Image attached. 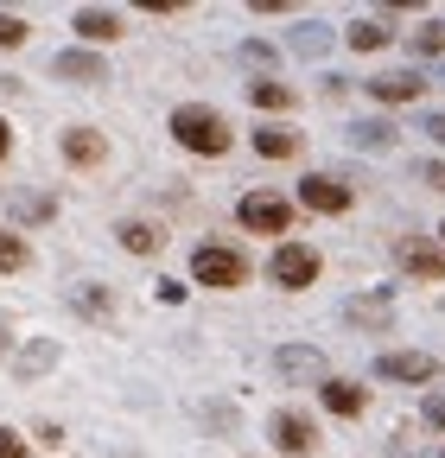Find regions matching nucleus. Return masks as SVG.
Wrapping results in <instances>:
<instances>
[{
	"label": "nucleus",
	"mask_w": 445,
	"mask_h": 458,
	"mask_svg": "<svg viewBox=\"0 0 445 458\" xmlns=\"http://www.w3.org/2000/svg\"><path fill=\"white\" fill-rule=\"evenodd\" d=\"M318 401H324V408L338 414V420H357L369 394H363L357 382H344V376H324V382H318Z\"/></svg>",
	"instance_id": "nucleus-8"
},
{
	"label": "nucleus",
	"mask_w": 445,
	"mask_h": 458,
	"mask_svg": "<svg viewBox=\"0 0 445 458\" xmlns=\"http://www.w3.org/2000/svg\"><path fill=\"white\" fill-rule=\"evenodd\" d=\"M77 32L89 45H108V38H122V20L108 13V7H77Z\"/></svg>",
	"instance_id": "nucleus-13"
},
{
	"label": "nucleus",
	"mask_w": 445,
	"mask_h": 458,
	"mask_svg": "<svg viewBox=\"0 0 445 458\" xmlns=\"http://www.w3.org/2000/svg\"><path fill=\"white\" fill-rule=\"evenodd\" d=\"M375 376H388V382H432L439 363H432L426 351H382V357H375Z\"/></svg>",
	"instance_id": "nucleus-5"
},
{
	"label": "nucleus",
	"mask_w": 445,
	"mask_h": 458,
	"mask_svg": "<svg viewBox=\"0 0 445 458\" xmlns=\"http://www.w3.org/2000/svg\"><path fill=\"white\" fill-rule=\"evenodd\" d=\"M191 280L197 286H242L248 280V255L230 242H197L191 249Z\"/></svg>",
	"instance_id": "nucleus-2"
},
{
	"label": "nucleus",
	"mask_w": 445,
	"mask_h": 458,
	"mask_svg": "<svg viewBox=\"0 0 445 458\" xmlns=\"http://www.w3.org/2000/svg\"><path fill=\"white\" fill-rule=\"evenodd\" d=\"M0 458H26V439L13 427H0Z\"/></svg>",
	"instance_id": "nucleus-24"
},
{
	"label": "nucleus",
	"mask_w": 445,
	"mask_h": 458,
	"mask_svg": "<svg viewBox=\"0 0 445 458\" xmlns=\"http://www.w3.org/2000/svg\"><path fill=\"white\" fill-rule=\"evenodd\" d=\"M299 204L318 210V216H338V210H350V185H338V179H324V172H312V179L299 185Z\"/></svg>",
	"instance_id": "nucleus-7"
},
{
	"label": "nucleus",
	"mask_w": 445,
	"mask_h": 458,
	"mask_svg": "<svg viewBox=\"0 0 445 458\" xmlns=\"http://www.w3.org/2000/svg\"><path fill=\"white\" fill-rule=\"evenodd\" d=\"M0 351H7V325H0Z\"/></svg>",
	"instance_id": "nucleus-30"
},
{
	"label": "nucleus",
	"mask_w": 445,
	"mask_h": 458,
	"mask_svg": "<svg viewBox=\"0 0 445 458\" xmlns=\"http://www.w3.org/2000/svg\"><path fill=\"white\" fill-rule=\"evenodd\" d=\"M242 229H255V236H287V223H293V204L287 198H273V191H248L236 204Z\"/></svg>",
	"instance_id": "nucleus-3"
},
{
	"label": "nucleus",
	"mask_w": 445,
	"mask_h": 458,
	"mask_svg": "<svg viewBox=\"0 0 445 458\" xmlns=\"http://www.w3.org/2000/svg\"><path fill=\"white\" fill-rule=\"evenodd\" d=\"M255 153H261V159H287V153H299V134H287V128H255Z\"/></svg>",
	"instance_id": "nucleus-14"
},
{
	"label": "nucleus",
	"mask_w": 445,
	"mask_h": 458,
	"mask_svg": "<svg viewBox=\"0 0 445 458\" xmlns=\"http://www.w3.org/2000/svg\"><path fill=\"white\" fill-rule=\"evenodd\" d=\"M369 96H375V102H414V96H420V77H414V71H388V77H369Z\"/></svg>",
	"instance_id": "nucleus-12"
},
{
	"label": "nucleus",
	"mask_w": 445,
	"mask_h": 458,
	"mask_svg": "<svg viewBox=\"0 0 445 458\" xmlns=\"http://www.w3.org/2000/svg\"><path fill=\"white\" fill-rule=\"evenodd\" d=\"M439 458H445V452H439Z\"/></svg>",
	"instance_id": "nucleus-32"
},
{
	"label": "nucleus",
	"mask_w": 445,
	"mask_h": 458,
	"mask_svg": "<svg viewBox=\"0 0 445 458\" xmlns=\"http://www.w3.org/2000/svg\"><path fill=\"white\" fill-rule=\"evenodd\" d=\"M439 236H445V229H439Z\"/></svg>",
	"instance_id": "nucleus-31"
},
{
	"label": "nucleus",
	"mask_w": 445,
	"mask_h": 458,
	"mask_svg": "<svg viewBox=\"0 0 445 458\" xmlns=\"http://www.w3.org/2000/svg\"><path fill=\"white\" fill-rule=\"evenodd\" d=\"M7 153H13V128H7V122H0V159H7Z\"/></svg>",
	"instance_id": "nucleus-29"
},
{
	"label": "nucleus",
	"mask_w": 445,
	"mask_h": 458,
	"mask_svg": "<svg viewBox=\"0 0 445 458\" xmlns=\"http://www.w3.org/2000/svg\"><path fill=\"white\" fill-rule=\"evenodd\" d=\"M388 38H395V32H388L382 20H357V26H350V45H357V51H382Z\"/></svg>",
	"instance_id": "nucleus-17"
},
{
	"label": "nucleus",
	"mask_w": 445,
	"mask_h": 458,
	"mask_svg": "<svg viewBox=\"0 0 445 458\" xmlns=\"http://www.w3.org/2000/svg\"><path fill=\"white\" fill-rule=\"evenodd\" d=\"M350 134H357V147H388V140H395V128H388V122H357Z\"/></svg>",
	"instance_id": "nucleus-21"
},
{
	"label": "nucleus",
	"mask_w": 445,
	"mask_h": 458,
	"mask_svg": "<svg viewBox=\"0 0 445 458\" xmlns=\"http://www.w3.org/2000/svg\"><path fill=\"white\" fill-rule=\"evenodd\" d=\"M401 267L420 274V280H445V249H426V242H401Z\"/></svg>",
	"instance_id": "nucleus-11"
},
{
	"label": "nucleus",
	"mask_w": 445,
	"mask_h": 458,
	"mask_svg": "<svg viewBox=\"0 0 445 458\" xmlns=\"http://www.w3.org/2000/svg\"><path fill=\"white\" fill-rule=\"evenodd\" d=\"M51 77H71V83H102L108 71H102V57H96V51H58V57H51Z\"/></svg>",
	"instance_id": "nucleus-9"
},
{
	"label": "nucleus",
	"mask_w": 445,
	"mask_h": 458,
	"mask_svg": "<svg viewBox=\"0 0 445 458\" xmlns=\"http://www.w3.org/2000/svg\"><path fill=\"white\" fill-rule=\"evenodd\" d=\"M420 179H426L432 191H445V165H439V159H426V165H420Z\"/></svg>",
	"instance_id": "nucleus-26"
},
{
	"label": "nucleus",
	"mask_w": 445,
	"mask_h": 458,
	"mask_svg": "<svg viewBox=\"0 0 445 458\" xmlns=\"http://www.w3.org/2000/svg\"><path fill=\"white\" fill-rule=\"evenodd\" d=\"M281 369H287V376H318L324 357H318V351H281Z\"/></svg>",
	"instance_id": "nucleus-19"
},
{
	"label": "nucleus",
	"mask_w": 445,
	"mask_h": 458,
	"mask_svg": "<svg viewBox=\"0 0 445 458\" xmlns=\"http://www.w3.org/2000/svg\"><path fill=\"white\" fill-rule=\"evenodd\" d=\"M267 274H273V286L299 293V286L318 280V249H306V242H281V249H273V261H267Z\"/></svg>",
	"instance_id": "nucleus-4"
},
{
	"label": "nucleus",
	"mask_w": 445,
	"mask_h": 458,
	"mask_svg": "<svg viewBox=\"0 0 445 458\" xmlns=\"http://www.w3.org/2000/svg\"><path fill=\"white\" fill-rule=\"evenodd\" d=\"M115 236H122L128 255H153V249H159V229H153V223H122Z\"/></svg>",
	"instance_id": "nucleus-15"
},
{
	"label": "nucleus",
	"mask_w": 445,
	"mask_h": 458,
	"mask_svg": "<svg viewBox=\"0 0 445 458\" xmlns=\"http://www.w3.org/2000/svg\"><path fill=\"white\" fill-rule=\"evenodd\" d=\"M420 134H432V140L445 147V114H426V122H420Z\"/></svg>",
	"instance_id": "nucleus-27"
},
{
	"label": "nucleus",
	"mask_w": 445,
	"mask_h": 458,
	"mask_svg": "<svg viewBox=\"0 0 445 458\" xmlns=\"http://www.w3.org/2000/svg\"><path fill=\"white\" fill-rule=\"evenodd\" d=\"M172 140L185 153L216 159V153H230V122H222L216 108H204V102H185V108H172Z\"/></svg>",
	"instance_id": "nucleus-1"
},
{
	"label": "nucleus",
	"mask_w": 445,
	"mask_h": 458,
	"mask_svg": "<svg viewBox=\"0 0 445 458\" xmlns=\"http://www.w3.org/2000/svg\"><path fill=\"white\" fill-rule=\"evenodd\" d=\"M293 51L318 57V51H324V26H299V32H293Z\"/></svg>",
	"instance_id": "nucleus-22"
},
{
	"label": "nucleus",
	"mask_w": 445,
	"mask_h": 458,
	"mask_svg": "<svg viewBox=\"0 0 445 458\" xmlns=\"http://www.w3.org/2000/svg\"><path fill=\"white\" fill-rule=\"evenodd\" d=\"M0 45H7V51L26 45V20H20V13H0Z\"/></svg>",
	"instance_id": "nucleus-23"
},
{
	"label": "nucleus",
	"mask_w": 445,
	"mask_h": 458,
	"mask_svg": "<svg viewBox=\"0 0 445 458\" xmlns=\"http://www.w3.org/2000/svg\"><path fill=\"white\" fill-rule=\"evenodd\" d=\"M102 153H108V140H102L96 128H71V134H64V159H71V165H102Z\"/></svg>",
	"instance_id": "nucleus-10"
},
{
	"label": "nucleus",
	"mask_w": 445,
	"mask_h": 458,
	"mask_svg": "<svg viewBox=\"0 0 445 458\" xmlns=\"http://www.w3.org/2000/svg\"><path fill=\"white\" fill-rule=\"evenodd\" d=\"M20 267H26V242L13 229H0V274H20Z\"/></svg>",
	"instance_id": "nucleus-18"
},
{
	"label": "nucleus",
	"mask_w": 445,
	"mask_h": 458,
	"mask_svg": "<svg viewBox=\"0 0 445 458\" xmlns=\"http://www.w3.org/2000/svg\"><path fill=\"white\" fill-rule=\"evenodd\" d=\"M350 318H357V325H382V318H388V293H375V300H350Z\"/></svg>",
	"instance_id": "nucleus-20"
},
{
	"label": "nucleus",
	"mask_w": 445,
	"mask_h": 458,
	"mask_svg": "<svg viewBox=\"0 0 445 458\" xmlns=\"http://www.w3.org/2000/svg\"><path fill=\"white\" fill-rule=\"evenodd\" d=\"M426 420H432V427H445V394H426Z\"/></svg>",
	"instance_id": "nucleus-28"
},
{
	"label": "nucleus",
	"mask_w": 445,
	"mask_h": 458,
	"mask_svg": "<svg viewBox=\"0 0 445 458\" xmlns=\"http://www.w3.org/2000/svg\"><path fill=\"white\" fill-rule=\"evenodd\" d=\"M248 96H255L261 108H293V89H287L281 77H261V83H248Z\"/></svg>",
	"instance_id": "nucleus-16"
},
{
	"label": "nucleus",
	"mask_w": 445,
	"mask_h": 458,
	"mask_svg": "<svg viewBox=\"0 0 445 458\" xmlns=\"http://www.w3.org/2000/svg\"><path fill=\"white\" fill-rule=\"evenodd\" d=\"M273 445H281V452H293V458H306L312 445H318V427L306 420V414H293V408H281V414H273Z\"/></svg>",
	"instance_id": "nucleus-6"
},
{
	"label": "nucleus",
	"mask_w": 445,
	"mask_h": 458,
	"mask_svg": "<svg viewBox=\"0 0 445 458\" xmlns=\"http://www.w3.org/2000/svg\"><path fill=\"white\" fill-rule=\"evenodd\" d=\"M414 45H420V51H426V57H432V51H445V26H426V32H420V38H414Z\"/></svg>",
	"instance_id": "nucleus-25"
}]
</instances>
